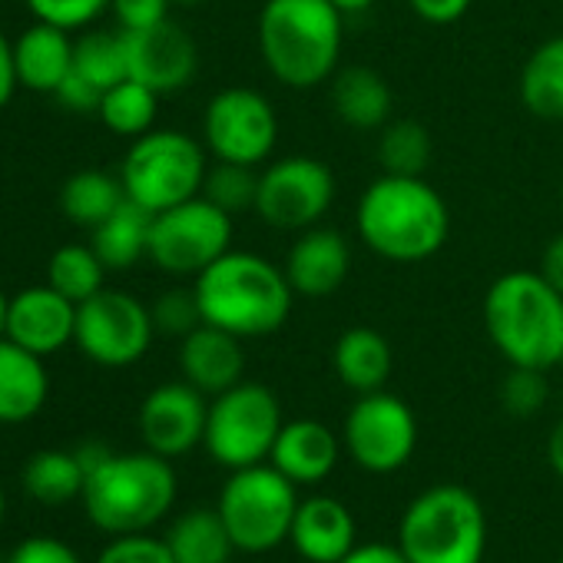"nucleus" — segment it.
I'll use <instances>...</instances> for the list:
<instances>
[{
	"instance_id": "obj_1",
	"label": "nucleus",
	"mask_w": 563,
	"mask_h": 563,
	"mask_svg": "<svg viewBox=\"0 0 563 563\" xmlns=\"http://www.w3.org/2000/svg\"><path fill=\"white\" fill-rule=\"evenodd\" d=\"M192 292L206 325L245 339L275 335L289 322L296 289L286 268L258 252L229 249L192 278Z\"/></svg>"
},
{
	"instance_id": "obj_2",
	"label": "nucleus",
	"mask_w": 563,
	"mask_h": 563,
	"mask_svg": "<svg viewBox=\"0 0 563 563\" xmlns=\"http://www.w3.org/2000/svg\"><path fill=\"white\" fill-rule=\"evenodd\" d=\"M355 229L385 262L415 265L444 249L451 235V209L424 176L382 173L358 199Z\"/></svg>"
},
{
	"instance_id": "obj_3",
	"label": "nucleus",
	"mask_w": 563,
	"mask_h": 563,
	"mask_svg": "<svg viewBox=\"0 0 563 563\" xmlns=\"http://www.w3.org/2000/svg\"><path fill=\"white\" fill-rule=\"evenodd\" d=\"M265 70L292 90H316L339 74L345 18L329 0H265L255 24Z\"/></svg>"
},
{
	"instance_id": "obj_4",
	"label": "nucleus",
	"mask_w": 563,
	"mask_h": 563,
	"mask_svg": "<svg viewBox=\"0 0 563 563\" xmlns=\"http://www.w3.org/2000/svg\"><path fill=\"white\" fill-rule=\"evenodd\" d=\"M484 329L507 365L550 372L563 362V296L540 272L514 268L490 282Z\"/></svg>"
},
{
	"instance_id": "obj_5",
	"label": "nucleus",
	"mask_w": 563,
	"mask_h": 563,
	"mask_svg": "<svg viewBox=\"0 0 563 563\" xmlns=\"http://www.w3.org/2000/svg\"><path fill=\"white\" fill-rule=\"evenodd\" d=\"M80 500L100 530L113 537L146 533L169 514L176 500V474L169 457H159L150 448L133 454L113 451L100 467L87 474Z\"/></svg>"
},
{
	"instance_id": "obj_6",
	"label": "nucleus",
	"mask_w": 563,
	"mask_h": 563,
	"mask_svg": "<svg viewBox=\"0 0 563 563\" xmlns=\"http://www.w3.org/2000/svg\"><path fill=\"white\" fill-rule=\"evenodd\" d=\"M398 547L408 563H481L487 547L481 500L461 484L421 490L401 517Z\"/></svg>"
},
{
	"instance_id": "obj_7",
	"label": "nucleus",
	"mask_w": 563,
	"mask_h": 563,
	"mask_svg": "<svg viewBox=\"0 0 563 563\" xmlns=\"http://www.w3.org/2000/svg\"><path fill=\"white\" fill-rule=\"evenodd\" d=\"M216 510L222 514L235 550L268 553L289 540L299 510V494L286 474L265 461L232 471L222 484Z\"/></svg>"
},
{
	"instance_id": "obj_8",
	"label": "nucleus",
	"mask_w": 563,
	"mask_h": 563,
	"mask_svg": "<svg viewBox=\"0 0 563 563\" xmlns=\"http://www.w3.org/2000/svg\"><path fill=\"white\" fill-rule=\"evenodd\" d=\"M206 146L183 130H150L133 140L123 156L120 179L133 202L163 212L202 192L209 173Z\"/></svg>"
},
{
	"instance_id": "obj_9",
	"label": "nucleus",
	"mask_w": 563,
	"mask_h": 563,
	"mask_svg": "<svg viewBox=\"0 0 563 563\" xmlns=\"http://www.w3.org/2000/svg\"><path fill=\"white\" fill-rule=\"evenodd\" d=\"M282 424L278 398L258 382H239L209 401L202 448L229 471L265 464Z\"/></svg>"
},
{
	"instance_id": "obj_10",
	"label": "nucleus",
	"mask_w": 563,
	"mask_h": 563,
	"mask_svg": "<svg viewBox=\"0 0 563 563\" xmlns=\"http://www.w3.org/2000/svg\"><path fill=\"white\" fill-rule=\"evenodd\" d=\"M229 249L232 216L212 206L206 196H192L179 206L153 212L146 258H153V265L166 275L196 278Z\"/></svg>"
},
{
	"instance_id": "obj_11",
	"label": "nucleus",
	"mask_w": 563,
	"mask_h": 563,
	"mask_svg": "<svg viewBox=\"0 0 563 563\" xmlns=\"http://www.w3.org/2000/svg\"><path fill=\"white\" fill-rule=\"evenodd\" d=\"M202 146L239 166H262L278 146V117L268 97L252 87L219 90L202 113Z\"/></svg>"
},
{
	"instance_id": "obj_12",
	"label": "nucleus",
	"mask_w": 563,
	"mask_h": 563,
	"mask_svg": "<svg viewBox=\"0 0 563 563\" xmlns=\"http://www.w3.org/2000/svg\"><path fill=\"white\" fill-rule=\"evenodd\" d=\"M335 202V176L316 156H282L258 173L255 216L286 232H302L322 222Z\"/></svg>"
},
{
	"instance_id": "obj_13",
	"label": "nucleus",
	"mask_w": 563,
	"mask_h": 563,
	"mask_svg": "<svg viewBox=\"0 0 563 563\" xmlns=\"http://www.w3.org/2000/svg\"><path fill=\"white\" fill-rule=\"evenodd\" d=\"M153 335V312L130 292L100 289L93 299L77 306L74 342L90 362L103 368L136 365L150 352Z\"/></svg>"
},
{
	"instance_id": "obj_14",
	"label": "nucleus",
	"mask_w": 563,
	"mask_h": 563,
	"mask_svg": "<svg viewBox=\"0 0 563 563\" xmlns=\"http://www.w3.org/2000/svg\"><path fill=\"white\" fill-rule=\"evenodd\" d=\"M342 444L368 474H395L418 448V418L398 395L368 391L345 415Z\"/></svg>"
},
{
	"instance_id": "obj_15",
	"label": "nucleus",
	"mask_w": 563,
	"mask_h": 563,
	"mask_svg": "<svg viewBox=\"0 0 563 563\" xmlns=\"http://www.w3.org/2000/svg\"><path fill=\"white\" fill-rule=\"evenodd\" d=\"M209 401L189 382H166L140 405L143 444L159 457H183L206 438Z\"/></svg>"
},
{
	"instance_id": "obj_16",
	"label": "nucleus",
	"mask_w": 563,
	"mask_h": 563,
	"mask_svg": "<svg viewBox=\"0 0 563 563\" xmlns=\"http://www.w3.org/2000/svg\"><path fill=\"white\" fill-rule=\"evenodd\" d=\"M123 44H126L130 80L156 90L159 97L189 87V80L196 77L199 67L196 44L169 18L143 31H123Z\"/></svg>"
},
{
	"instance_id": "obj_17",
	"label": "nucleus",
	"mask_w": 563,
	"mask_h": 563,
	"mask_svg": "<svg viewBox=\"0 0 563 563\" xmlns=\"http://www.w3.org/2000/svg\"><path fill=\"white\" fill-rule=\"evenodd\" d=\"M286 275L292 282L296 296L302 299H329L335 296L352 272V249L349 239L332 225L302 229L286 255Z\"/></svg>"
},
{
	"instance_id": "obj_18",
	"label": "nucleus",
	"mask_w": 563,
	"mask_h": 563,
	"mask_svg": "<svg viewBox=\"0 0 563 563\" xmlns=\"http://www.w3.org/2000/svg\"><path fill=\"white\" fill-rule=\"evenodd\" d=\"M77 335V306L54 286H31L11 299L8 339L47 358L67 349Z\"/></svg>"
},
{
	"instance_id": "obj_19",
	"label": "nucleus",
	"mask_w": 563,
	"mask_h": 563,
	"mask_svg": "<svg viewBox=\"0 0 563 563\" xmlns=\"http://www.w3.org/2000/svg\"><path fill=\"white\" fill-rule=\"evenodd\" d=\"M179 372H183V382H189L209 398L229 391L232 385L245 382L242 378L245 372L242 339L202 322L179 345Z\"/></svg>"
},
{
	"instance_id": "obj_20",
	"label": "nucleus",
	"mask_w": 563,
	"mask_h": 563,
	"mask_svg": "<svg viewBox=\"0 0 563 563\" xmlns=\"http://www.w3.org/2000/svg\"><path fill=\"white\" fill-rule=\"evenodd\" d=\"M339 457H342V441L335 438L332 428L312 418H296L282 424L268 464L299 487V484L325 481L335 471Z\"/></svg>"
},
{
	"instance_id": "obj_21",
	"label": "nucleus",
	"mask_w": 563,
	"mask_h": 563,
	"mask_svg": "<svg viewBox=\"0 0 563 563\" xmlns=\"http://www.w3.org/2000/svg\"><path fill=\"white\" fill-rule=\"evenodd\" d=\"M289 543L309 563H342L355 550V517L339 497H306L299 500Z\"/></svg>"
},
{
	"instance_id": "obj_22",
	"label": "nucleus",
	"mask_w": 563,
	"mask_h": 563,
	"mask_svg": "<svg viewBox=\"0 0 563 563\" xmlns=\"http://www.w3.org/2000/svg\"><path fill=\"white\" fill-rule=\"evenodd\" d=\"M51 395L44 358L24 345L0 339V424H24L41 415Z\"/></svg>"
},
{
	"instance_id": "obj_23",
	"label": "nucleus",
	"mask_w": 563,
	"mask_h": 563,
	"mask_svg": "<svg viewBox=\"0 0 563 563\" xmlns=\"http://www.w3.org/2000/svg\"><path fill=\"white\" fill-rule=\"evenodd\" d=\"M14 67H18V84L21 87H27L34 93H51L54 97L57 87L74 70L70 31L37 21L14 44Z\"/></svg>"
},
{
	"instance_id": "obj_24",
	"label": "nucleus",
	"mask_w": 563,
	"mask_h": 563,
	"mask_svg": "<svg viewBox=\"0 0 563 563\" xmlns=\"http://www.w3.org/2000/svg\"><path fill=\"white\" fill-rule=\"evenodd\" d=\"M332 110L352 130H382L391 120L395 93L372 67H345L332 77Z\"/></svg>"
},
{
	"instance_id": "obj_25",
	"label": "nucleus",
	"mask_w": 563,
	"mask_h": 563,
	"mask_svg": "<svg viewBox=\"0 0 563 563\" xmlns=\"http://www.w3.org/2000/svg\"><path fill=\"white\" fill-rule=\"evenodd\" d=\"M332 368L345 388H352L355 395H368V391L385 388L395 368V355L382 332L358 325L339 335L332 349Z\"/></svg>"
},
{
	"instance_id": "obj_26",
	"label": "nucleus",
	"mask_w": 563,
	"mask_h": 563,
	"mask_svg": "<svg viewBox=\"0 0 563 563\" xmlns=\"http://www.w3.org/2000/svg\"><path fill=\"white\" fill-rule=\"evenodd\" d=\"M150 225H153V212L126 196L123 206L110 219H103L97 229H90L93 232L90 245L103 258L107 268L123 272L150 252Z\"/></svg>"
},
{
	"instance_id": "obj_27",
	"label": "nucleus",
	"mask_w": 563,
	"mask_h": 563,
	"mask_svg": "<svg viewBox=\"0 0 563 563\" xmlns=\"http://www.w3.org/2000/svg\"><path fill=\"white\" fill-rule=\"evenodd\" d=\"M520 103L537 120L563 123V37L543 41L520 70Z\"/></svg>"
},
{
	"instance_id": "obj_28",
	"label": "nucleus",
	"mask_w": 563,
	"mask_h": 563,
	"mask_svg": "<svg viewBox=\"0 0 563 563\" xmlns=\"http://www.w3.org/2000/svg\"><path fill=\"white\" fill-rule=\"evenodd\" d=\"M163 540L176 563H229L235 550L229 527L216 507H196L183 514Z\"/></svg>"
},
{
	"instance_id": "obj_29",
	"label": "nucleus",
	"mask_w": 563,
	"mask_h": 563,
	"mask_svg": "<svg viewBox=\"0 0 563 563\" xmlns=\"http://www.w3.org/2000/svg\"><path fill=\"white\" fill-rule=\"evenodd\" d=\"M126 199L123 179L110 176L103 169H84L74 173L60 189V209L74 225L97 229L103 219H110Z\"/></svg>"
},
{
	"instance_id": "obj_30",
	"label": "nucleus",
	"mask_w": 563,
	"mask_h": 563,
	"mask_svg": "<svg viewBox=\"0 0 563 563\" xmlns=\"http://www.w3.org/2000/svg\"><path fill=\"white\" fill-rule=\"evenodd\" d=\"M84 484L87 474L74 451H37L24 464V490L37 504H51V507L70 504L84 497Z\"/></svg>"
},
{
	"instance_id": "obj_31",
	"label": "nucleus",
	"mask_w": 563,
	"mask_h": 563,
	"mask_svg": "<svg viewBox=\"0 0 563 563\" xmlns=\"http://www.w3.org/2000/svg\"><path fill=\"white\" fill-rule=\"evenodd\" d=\"M156 107H159V93L136 84V80H123L117 87H110L100 100V110L97 117L103 120V126L117 136H143L153 130L156 123Z\"/></svg>"
},
{
	"instance_id": "obj_32",
	"label": "nucleus",
	"mask_w": 563,
	"mask_h": 563,
	"mask_svg": "<svg viewBox=\"0 0 563 563\" xmlns=\"http://www.w3.org/2000/svg\"><path fill=\"white\" fill-rule=\"evenodd\" d=\"M103 278H107V265L93 252V245H64L54 252L47 265V286H54L74 306L93 299L103 289Z\"/></svg>"
},
{
	"instance_id": "obj_33",
	"label": "nucleus",
	"mask_w": 563,
	"mask_h": 563,
	"mask_svg": "<svg viewBox=\"0 0 563 563\" xmlns=\"http://www.w3.org/2000/svg\"><path fill=\"white\" fill-rule=\"evenodd\" d=\"M74 74L90 80L100 93L123 84L130 77L123 31H90L80 41H74Z\"/></svg>"
},
{
	"instance_id": "obj_34",
	"label": "nucleus",
	"mask_w": 563,
	"mask_h": 563,
	"mask_svg": "<svg viewBox=\"0 0 563 563\" xmlns=\"http://www.w3.org/2000/svg\"><path fill=\"white\" fill-rule=\"evenodd\" d=\"M382 169L391 176H421L431 163V133L418 120H391L378 136Z\"/></svg>"
},
{
	"instance_id": "obj_35",
	"label": "nucleus",
	"mask_w": 563,
	"mask_h": 563,
	"mask_svg": "<svg viewBox=\"0 0 563 563\" xmlns=\"http://www.w3.org/2000/svg\"><path fill=\"white\" fill-rule=\"evenodd\" d=\"M255 192H258V173L255 166H239V163H222L209 166L202 179V192L212 206H219L229 216H239L245 209H255Z\"/></svg>"
},
{
	"instance_id": "obj_36",
	"label": "nucleus",
	"mask_w": 563,
	"mask_h": 563,
	"mask_svg": "<svg viewBox=\"0 0 563 563\" xmlns=\"http://www.w3.org/2000/svg\"><path fill=\"white\" fill-rule=\"evenodd\" d=\"M500 405L514 418H530L547 405V372L517 368L510 365L507 378L500 382Z\"/></svg>"
},
{
	"instance_id": "obj_37",
	"label": "nucleus",
	"mask_w": 563,
	"mask_h": 563,
	"mask_svg": "<svg viewBox=\"0 0 563 563\" xmlns=\"http://www.w3.org/2000/svg\"><path fill=\"white\" fill-rule=\"evenodd\" d=\"M150 312H153L156 332H163V335L186 339L192 329L202 325V312H199V302H196V292L192 289H169V292H163L153 302Z\"/></svg>"
},
{
	"instance_id": "obj_38",
	"label": "nucleus",
	"mask_w": 563,
	"mask_h": 563,
	"mask_svg": "<svg viewBox=\"0 0 563 563\" xmlns=\"http://www.w3.org/2000/svg\"><path fill=\"white\" fill-rule=\"evenodd\" d=\"M27 8L44 24L77 31V27L93 24L110 8V0H27Z\"/></svg>"
},
{
	"instance_id": "obj_39",
	"label": "nucleus",
	"mask_w": 563,
	"mask_h": 563,
	"mask_svg": "<svg viewBox=\"0 0 563 563\" xmlns=\"http://www.w3.org/2000/svg\"><path fill=\"white\" fill-rule=\"evenodd\" d=\"M97 563H176L166 540H156L150 533H123L117 537Z\"/></svg>"
},
{
	"instance_id": "obj_40",
	"label": "nucleus",
	"mask_w": 563,
	"mask_h": 563,
	"mask_svg": "<svg viewBox=\"0 0 563 563\" xmlns=\"http://www.w3.org/2000/svg\"><path fill=\"white\" fill-rule=\"evenodd\" d=\"M173 0H110V11L120 21V31H143L169 18Z\"/></svg>"
},
{
	"instance_id": "obj_41",
	"label": "nucleus",
	"mask_w": 563,
	"mask_h": 563,
	"mask_svg": "<svg viewBox=\"0 0 563 563\" xmlns=\"http://www.w3.org/2000/svg\"><path fill=\"white\" fill-rule=\"evenodd\" d=\"M8 563H84V560L57 537H27L8 556Z\"/></svg>"
},
{
	"instance_id": "obj_42",
	"label": "nucleus",
	"mask_w": 563,
	"mask_h": 563,
	"mask_svg": "<svg viewBox=\"0 0 563 563\" xmlns=\"http://www.w3.org/2000/svg\"><path fill=\"white\" fill-rule=\"evenodd\" d=\"M57 103L64 107V110H70V113H97L100 110V100H103V93L90 84V80H84L80 74H74L70 70V77L57 87Z\"/></svg>"
},
{
	"instance_id": "obj_43",
	"label": "nucleus",
	"mask_w": 563,
	"mask_h": 563,
	"mask_svg": "<svg viewBox=\"0 0 563 563\" xmlns=\"http://www.w3.org/2000/svg\"><path fill=\"white\" fill-rule=\"evenodd\" d=\"M411 11L424 21V24H434V27H444V24H454L461 21L474 0H408Z\"/></svg>"
},
{
	"instance_id": "obj_44",
	"label": "nucleus",
	"mask_w": 563,
	"mask_h": 563,
	"mask_svg": "<svg viewBox=\"0 0 563 563\" xmlns=\"http://www.w3.org/2000/svg\"><path fill=\"white\" fill-rule=\"evenodd\" d=\"M550 286L563 296V232H556L550 242H547V249H543V255H540V268H537Z\"/></svg>"
},
{
	"instance_id": "obj_45",
	"label": "nucleus",
	"mask_w": 563,
	"mask_h": 563,
	"mask_svg": "<svg viewBox=\"0 0 563 563\" xmlns=\"http://www.w3.org/2000/svg\"><path fill=\"white\" fill-rule=\"evenodd\" d=\"M342 563H408L401 547L391 543H355V550Z\"/></svg>"
},
{
	"instance_id": "obj_46",
	"label": "nucleus",
	"mask_w": 563,
	"mask_h": 563,
	"mask_svg": "<svg viewBox=\"0 0 563 563\" xmlns=\"http://www.w3.org/2000/svg\"><path fill=\"white\" fill-rule=\"evenodd\" d=\"M18 90V67H14V44L0 31V110L11 103Z\"/></svg>"
},
{
	"instance_id": "obj_47",
	"label": "nucleus",
	"mask_w": 563,
	"mask_h": 563,
	"mask_svg": "<svg viewBox=\"0 0 563 563\" xmlns=\"http://www.w3.org/2000/svg\"><path fill=\"white\" fill-rule=\"evenodd\" d=\"M547 461H550L553 474L563 481V418L553 424V431H550V438H547Z\"/></svg>"
},
{
	"instance_id": "obj_48",
	"label": "nucleus",
	"mask_w": 563,
	"mask_h": 563,
	"mask_svg": "<svg viewBox=\"0 0 563 563\" xmlns=\"http://www.w3.org/2000/svg\"><path fill=\"white\" fill-rule=\"evenodd\" d=\"M329 4L342 14V18H358L365 11H372L378 0H329Z\"/></svg>"
},
{
	"instance_id": "obj_49",
	"label": "nucleus",
	"mask_w": 563,
	"mask_h": 563,
	"mask_svg": "<svg viewBox=\"0 0 563 563\" xmlns=\"http://www.w3.org/2000/svg\"><path fill=\"white\" fill-rule=\"evenodd\" d=\"M8 312H11V299L4 296V289H0V339L8 335Z\"/></svg>"
},
{
	"instance_id": "obj_50",
	"label": "nucleus",
	"mask_w": 563,
	"mask_h": 563,
	"mask_svg": "<svg viewBox=\"0 0 563 563\" xmlns=\"http://www.w3.org/2000/svg\"><path fill=\"white\" fill-rule=\"evenodd\" d=\"M4 510H8V500H4V490H0V520H4Z\"/></svg>"
},
{
	"instance_id": "obj_51",
	"label": "nucleus",
	"mask_w": 563,
	"mask_h": 563,
	"mask_svg": "<svg viewBox=\"0 0 563 563\" xmlns=\"http://www.w3.org/2000/svg\"><path fill=\"white\" fill-rule=\"evenodd\" d=\"M176 4H202V0H176Z\"/></svg>"
},
{
	"instance_id": "obj_52",
	"label": "nucleus",
	"mask_w": 563,
	"mask_h": 563,
	"mask_svg": "<svg viewBox=\"0 0 563 563\" xmlns=\"http://www.w3.org/2000/svg\"><path fill=\"white\" fill-rule=\"evenodd\" d=\"M560 206H563V183H560Z\"/></svg>"
},
{
	"instance_id": "obj_53",
	"label": "nucleus",
	"mask_w": 563,
	"mask_h": 563,
	"mask_svg": "<svg viewBox=\"0 0 563 563\" xmlns=\"http://www.w3.org/2000/svg\"><path fill=\"white\" fill-rule=\"evenodd\" d=\"M0 563H8V560H4V556H0Z\"/></svg>"
},
{
	"instance_id": "obj_54",
	"label": "nucleus",
	"mask_w": 563,
	"mask_h": 563,
	"mask_svg": "<svg viewBox=\"0 0 563 563\" xmlns=\"http://www.w3.org/2000/svg\"><path fill=\"white\" fill-rule=\"evenodd\" d=\"M560 563H563V560H560Z\"/></svg>"
}]
</instances>
